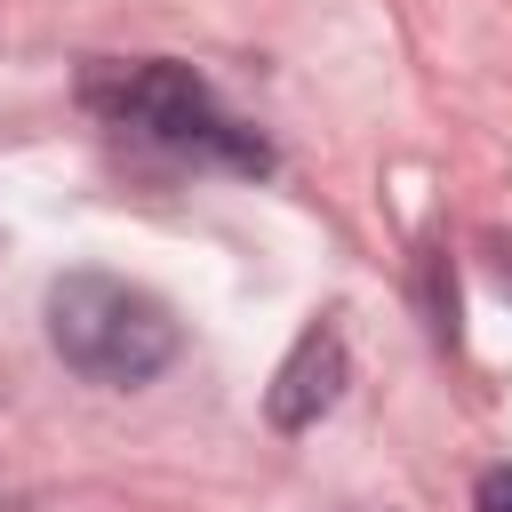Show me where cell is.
<instances>
[{"mask_svg": "<svg viewBox=\"0 0 512 512\" xmlns=\"http://www.w3.org/2000/svg\"><path fill=\"white\" fill-rule=\"evenodd\" d=\"M80 104L96 120H112L120 136H144L160 152H184V160H216V168H240V176H264L272 152L256 128H240L216 88L192 72V64H168V56H144V64H88L80 72Z\"/></svg>", "mask_w": 512, "mask_h": 512, "instance_id": "6da1fadb", "label": "cell"}, {"mask_svg": "<svg viewBox=\"0 0 512 512\" xmlns=\"http://www.w3.org/2000/svg\"><path fill=\"white\" fill-rule=\"evenodd\" d=\"M40 312H48L56 360H64L72 376L104 384V392L152 384V376L176 360V344H184L176 312H168L152 288L112 280V272H64V280H48V304H40Z\"/></svg>", "mask_w": 512, "mask_h": 512, "instance_id": "7a4b0ae2", "label": "cell"}, {"mask_svg": "<svg viewBox=\"0 0 512 512\" xmlns=\"http://www.w3.org/2000/svg\"><path fill=\"white\" fill-rule=\"evenodd\" d=\"M344 384H352L344 336L320 320V328H304L296 352L280 360V376H272V392H264V416H272L280 432H304V424H320V416L344 400Z\"/></svg>", "mask_w": 512, "mask_h": 512, "instance_id": "3957f363", "label": "cell"}, {"mask_svg": "<svg viewBox=\"0 0 512 512\" xmlns=\"http://www.w3.org/2000/svg\"><path fill=\"white\" fill-rule=\"evenodd\" d=\"M472 512H512V464H488V472H480Z\"/></svg>", "mask_w": 512, "mask_h": 512, "instance_id": "5b68a950", "label": "cell"}, {"mask_svg": "<svg viewBox=\"0 0 512 512\" xmlns=\"http://www.w3.org/2000/svg\"><path fill=\"white\" fill-rule=\"evenodd\" d=\"M416 288H424V328H432V344H456V280H448V256H440V248H424Z\"/></svg>", "mask_w": 512, "mask_h": 512, "instance_id": "277c9868", "label": "cell"}]
</instances>
